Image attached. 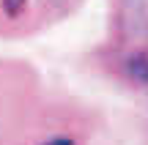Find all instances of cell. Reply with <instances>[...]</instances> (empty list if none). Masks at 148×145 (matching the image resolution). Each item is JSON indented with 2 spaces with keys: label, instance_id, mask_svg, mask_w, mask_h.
I'll return each instance as SVG.
<instances>
[{
  "label": "cell",
  "instance_id": "cell-1",
  "mask_svg": "<svg viewBox=\"0 0 148 145\" xmlns=\"http://www.w3.org/2000/svg\"><path fill=\"white\" fill-rule=\"evenodd\" d=\"M44 145H74L71 140H63V137H60V140H49V142H44Z\"/></svg>",
  "mask_w": 148,
  "mask_h": 145
}]
</instances>
